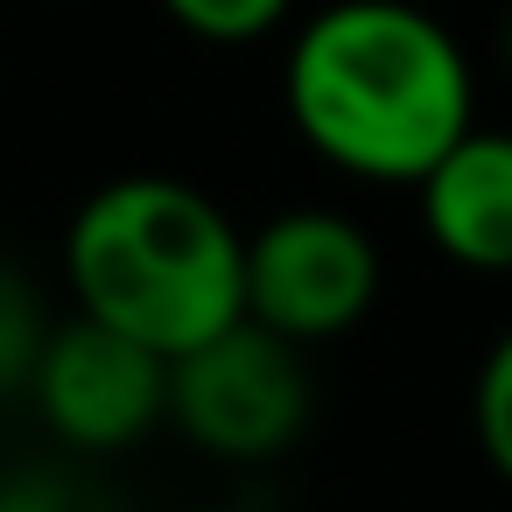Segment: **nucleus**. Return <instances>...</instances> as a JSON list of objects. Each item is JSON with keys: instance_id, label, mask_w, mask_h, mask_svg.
Returning <instances> with one entry per match:
<instances>
[{"instance_id": "nucleus-1", "label": "nucleus", "mask_w": 512, "mask_h": 512, "mask_svg": "<svg viewBox=\"0 0 512 512\" xmlns=\"http://www.w3.org/2000/svg\"><path fill=\"white\" fill-rule=\"evenodd\" d=\"M281 113L323 169L414 190L477 127V57L421 0H323L288 29Z\"/></svg>"}, {"instance_id": "nucleus-2", "label": "nucleus", "mask_w": 512, "mask_h": 512, "mask_svg": "<svg viewBox=\"0 0 512 512\" xmlns=\"http://www.w3.org/2000/svg\"><path fill=\"white\" fill-rule=\"evenodd\" d=\"M71 309L183 358L246 316V232L183 176H113L64 232Z\"/></svg>"}, {"instance_id": "nucleus-3", "label": "nucleus", "mask_w": 512, "mask_h": 512, "mask_svg": "<svg viewBox=\"0 0 512 512\" xmlns=\"http://www.w3.org/2000/svg\"><path fill=\"white\" fill-rule=\"evenodd\" d=\"M316 407L302 344L239 316L211 344L169 358V421L190 449L218 463H274L302 442Z\"/></svg>"}, {"instance_id": "nucleus-4", "label": "nucleus", "mask_w": 512, "mask_h": 512, "mask_svg": "<svg viewBox=\"0 0 512 512\" xmlns=\"http://www.w3.org/2000/svg\"><path fill=\"white\" fill-rule=\"evenodd\" d=\"M386 288L379 239L337 204H288L246 232V316L316 351L351 337Z\"/></svg>"}, {"instance_id": "nucleus-5", "label": "nucleus", "mask_w": 512, "mask_h": 512, "mask_svg": "<svg viewBox=\"0 0 512 512\" xmlns=\"http://www.w3.org/2000/svg\"><path fill=\"white\" fill-rule=\"evenodd\" d=\"M29 400L64 449L113 456L169 421V358L71 309V323H57L43 344Z\"/></svg>"}, {"instance_id": "nucleus-6", "label": "nucleus", "mask_w": 512, "mask_h": 512, "mask_svg": "<svg viewBox=\"0 0 512 512\" xmlns=\"http://www.w3.org/2000/svg\"><path fill=\"white\" fill-rule=\"evenodd\" d=\"M421 239L456 267L505 281L512 274V127H470L421 183H414Z\"/></svg>"}, {"instance_id": "nucleus-7", "label": "nucleus", "mask_w": 512, "mask_h": 512, "mask_svg": "<svg viewBox=\"0 0 512 512\" xmlns=\"http://www.w3.org/2000/svg\"><path fill=\"white\" fill-rule=\"evenodd\" d=\"M50 330H57V316H50L43 288H36L8 253H0V400L29 393V379H36V365H43Z\"/></svg>"}, {"instance_id": "nucleus-8", "label": "nucleus", "mask_w": 512, "mask_h": 512, "mask_svg": "<svg viewBox=\"0 0 512 512\" xmlns=\"http://www.w3.org/2000/svg\"><path fill=\"white\" fill-rule=\"evenodd\" d=\"M470 442H477L484 470L512 491V323L484 344V358L470 372Z\"/></svg>"}, {"instance_id": "nucleus-9", "label": "nucleus", "mask_w": 512, "mask_h": 512, "mask_svg": "<svg viewBox=\"0 0 512 512\" xmlns=\"http://www.w3.org/2000/svg\"><path fill=\"white\" fill-rule=\"evenodd\" d=\"M155 8L211 50H253V43H267L295 22L302 0H155Z\"/></svg>"}, {"instance_id": "nucleus-10", "label": "nucleus", "mask_w": 512, "mask_h": 512, "mask_svg": "<svg viewBox=\"0 0 512 512\" xmlns=\"http://www.w3.org/2000/svg\"><path fill=\"white\" fill-rule=\"evenodd\" d=\"M0 512H106L78 477L43 470V477H8L0 484Z\"/></svg>"}, {"instance_id": "nucleus-11", "label": "nucleus", "mask_w": 512, "mask_h": 512, "mask_svg": "<svg viewBox=\"0 0 512 512\" xmlns=\"http://www.w3.org/2000/svg\"><path fill=\"white\" fill-rule=\"evenodd\" d=\"M155 512H246V505H232V498H190V505H155Z\"/></svg>"}, {"instance_id": "nucleus-12", "label": "nucleus", "mask_w": 512, "mask_h": 512, "mask_svg": "<svg viewBox=\"0 0 512 512\" xmlns=\"http://www.w3.org/2000/svg\"><path fill=\"white\" fill-rule=\"evenodd\" d=\"M498 71H505V78H512V8H505V15H498Z\"/></svg>"}, {"instance_id": "nucleus-13", "label": "nucleus", "mask_w": 512, "mask_h": 512, "mask_svg": "<svg viewBox=\"0 0 512 512\" xmlns=\"http://www.w3.org/2000/svg\"><path fill=\"white\" fill-rule=\"evenodd\" d=\"M0 484H8V463H0Z\"/></svg>"}]
</instances>
